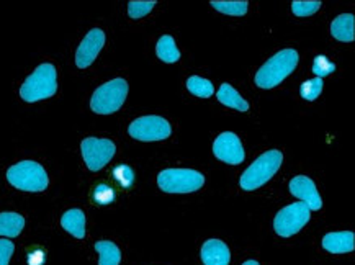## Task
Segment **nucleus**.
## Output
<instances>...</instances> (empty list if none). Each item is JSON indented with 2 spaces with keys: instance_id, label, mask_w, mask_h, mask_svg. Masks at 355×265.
Masks as SVG:
<instances>
[{
  "instance_id": "1",
  "label": "nucleus",
  "mask_w": 355,
  "mask_h": 265,
  "mask_svg": "<svg viewBox=\"0 0 355 265\" xmlns=\"http://www.w3.org/2000/svg\"><path fill=\"white\" fill-rule=\"evenodd\" d=\"M298 66V53L295 49H282L263 64L256 74V84L261 89H272L282 84Z\"/></svg>"
},
{
  "instance_id": "2",
  "label": "nucleus",
  "mask_w": 355,
  "mask_h": 265,
  "mask_svg": "<svg viewBox=\"0 0 355 265\" xmlns=\"http://www.w3.org/2000/svg\"><path fill=\"white\" fill-rule=\"evenodd\" d=\"M282 162H284V154L280 151L274 149L263 153L241 176V189L248 191L261 189L263 184H267L275 176Z\"/></svg>"
},
{
  "instance_id": "3",
  "label": "nucleus",
  "mask_w": 355,
  "mask_h": 265,
  "mask_svg": "<svg viewBox=\"0 0 355 265\" xmlns=\"http://www.w3.org/2000/svg\"><path fill=\"white\" fill-rule=\"evenodd\" d=\"M58 82H56V69L53 64H41L36 67V71L28 79L24 82L20 89V97L25 102H38V100L49 99L56 94Z\"/></svg>"
},
{
  "instance_id": "4",
  "label": "nucleus",
  "mask_w": 355,
  "mask_h": 265,
  "mask_svg": "<svg viewBox=\"0 0 355 265\" xmlns=\"http://www.w3.org/2000/svg\"><path fill=\"white\" fill-rule=\"evenodd\" d=\"M7 180L18 190L43 191L46 190L49 179L46 171L33 161H21L7 171Z\"/></svg>"
},
{
  "instance_id": "5",
  "label": "nucleus",
  "mask_w": 355,
  "mask_h": 265,
  "mask_svg": "<svg viewBox=\"0 0 355 265\" xmlns=\"http://www.w3.org/2000/svg\"><path fill=\"white\" fill-rule=\"evenodd\" d=\"M128 95V84L125 79H113L100 85L90 100V108L98 115H110L121 108Z\"/></svg>"
},
{
  "instance_id": "6",
  "label": "nucleus",
  "mask_w": 355,
  "mask_h": 265,
  "mask_svg": "<svg viewBox=\"0 0 355 265\" xmlns=\"http://www.w3.org/2000/svg\"><path fill=\"white\" fill-rule=\"evenodd\" d=\"M205 177L192 169H166L157 176L159 189L167 194H190L202 189Z\"/></svg>"
},
{
  "instance_id": "7",
  "label": "nucleus",
  "mask_w": 355,
  "mask_h": 265,
  "mask_svg": "<svg viewBox=\"0 0 355 265\" xmlns=\"http://www.w3.org/2000/svg\"><path fill=\"white\" fill-rule=\"evenodd\" d=\"M311 218V210L303 202L291 203L288 207L282 208L274 219L275 232L282 237H290L302 231V228L306 225Z\"/></svg>"
},
{
  "instance_id": "8",
  "label": "nucleus",
  "mask_w": 355,
  "mask_h": 265,
  "mask_svg": "<svg viewBox=\"0 0 355 265\" xmlns=\"http://www.w3.org/2000/svg\"><path fill=\"white\" fill-rule=\"evenodd\" d=\"M171 125L169 121L164 120L161 117L151 115V117H141L135 120L128 128V132L131 138L138 141H162L171 136Z\"/></svg>"
},
{
  "instance_id": "9",
  "label": "nucleus",
  "mask_w": 355,
  "mask_h": 265,
  "mask_svg": "<svg viewBox=\"0 0 355 265\" xmlns=\"http://www.w3.org/2000/svg\"><path fill=\"white\" fill-rule=\"evenodd\" d=\"M82 157L92 172H97L103 169L112 157L115 156L116 148L110 139H98V138H87L82 141L80 144Z\"/></svg>"
},
{
  "instance_id": "10",
  "label": "nucleus",
  "mask_w": 355,
  "mask_h": 265,
  "mask_svg": "<svg viewBox=\"0 0 355 265\" xmlns=\"http://www.w3.org/2000/svg\"><path fill=\"white\" fill-rule=\"evenodd\" d=\"M213 153H215V156L220 159V161L231 164V166H238V164L243 162L245 157L243 144H241L239 138L234 132L230 131L218 136L215 144H213Z\"/></svg>"
},
{
  "instance_id": "11",
  "label": "nucleus",
  "mask_w": 355,
  "mask_h": 265,
  "mask_svg": "<svg viewBox=\"0 0 355 265\" xmlns=\"http://www.w3.org/2000/svg\"><path fill=\"white\" fill-rule=\"evenodd\" d=\"M103 44H105V33L100 28L90 30L87 36L82 40L80 46L77 48L76 53V64L79 69H85L95 61L98 53L102 51Z\"/></svg>"
},
{
  "instance_id": "12",
  "label": "nucleus",
  "mask_w": 355,
  "mask_h": 265,
  "mask_svg": "<svg viewBox=\"0 0 355 265\" xmlns=\"http://www.w3.org/2000/svg\"><path fill=\"white\" fill-rule=\"evenodd\" d=\"M290 194L302 200L311 212H316L322 207L321 196L318 194L315 182L306 176H297L295 179L290 180Z\"/></svg>"
},
{
  "instance_id": "13",
  "label": "nucleus",
  "mask_w": 355,
  "mask_h": 265,
  "mask_svg": "<svg viewBox=\"0 0 355 265\" xmlns=\"http://www.w3.org/2000/svg\"><path fill=\"white\" fill-rule=\"evenodd\" d=\"M322 248L331 254H347L355 249V234L352 231L329 232L322 237Z\"/></svg>"
},
{
  "instance_id": "14",
  "label": "nucleus",
  "mask_w": 355,
  "mask_h": 265,
  "mask_svg": "<svg viewBox=\"0 0 355 265\" xmlns=\"http://www.w3.org/2000/svg\"><path fill=\"white\" fill-rule=\"evenodd\" d=\"M202 260L205 265H230V248L220 239H210L202 248Z\"/></svg>"
},
{
  "instance_id": "15",
  "label": "nucleus",
  "mask_w": 355,
  "mask_h": 265,
  "mask_svg": "<svg viewBox=\"0 0 355 265\" xmlns=\"http://www.w3.org/2000/svg\"><path fill=\"white\" fill-rule=\"evenodd\" d=\"M354 24L355 18L352 13H343L338 18H334L331 25V35L334 36L336 40L344 41V43H350L355 38V31H354Z\"/></svg>"
},
{
  "instance_id": "16",
  "label": "nucleus",
  "mask_w": 355,
  "mask_h": 265,
  "mask_svg": "<svg viewBox=\"0 0 355 265\" xmlns=\"http://www.w3.org/2000/svg\"><path fill=\"white\" fill-rule=\"evenodd\" d=\"M61 226L72 234L77 239H84L85 237V214L82 210H69L62 214L61 218Z\"/></svg>"
},
{
  "instance_id": "17",
  "label": "nucleus",
  "mask_w": 355,
  "mask_h": 265,
  "mask_svg": "<svg viewBox=\"0 0 355 265\" xmlns=\"http://www.w3.org/2000/svg\"><path fill=\"white\" fill-rule=\"evenodd\" d=\"M25 218L18 213H0V236L17 237L24 231Z\"/></svg>"
},
{
  "instance_id": "18",
  "label": "nucleus",
  "mask_w": 355,
  "mask_h": 265,
  "mask_svg": "<svg viewBox=\"0 0 355 265\" xmlns=\"http://www.w3.org/2000/svg\"><path fill=\"white\" fill-rule=\"evenodd\" d=\"M216 97L223 105H226V107L230 108L239 110V112H248L249 110V103L245 102V100L238 94V90L230 84H221Z\"/></svg>"
},
{
  "instance_id": "19",
  "label": "nucleus",
  "mask_w": 355,
  "mask_h": 265,
  "mask_svg": "<svg viewBox=\"0 0 355 265\" xmlns=\"http://www.w3.org/2000/svg\"><path fill=\"white\" fill-rule=\"evenodd\" d=\"M94 248L100 254L98 265H120L121 253L115 242L98 241V242H95Z\"/></svg>"
},
{
  "instance_id": "20",
  "label": "nucleus",
  "mask_w": 355,
  "mask_h": 265,
  "mask_svg": "<svg viewBox=\"0 0 355 265\" xmlns=\"http://www.w3.org/2000/svg\"><path fill=\"white\" fill-rule=\"evenodd\" d=\"M157 58L164 62H177L180 59V51L177 49V44L174 38L171 35H164L162 38H159L157 46H156Z\"/></svg>"
},
{
  "instance_id": "21",
  "label": "nucleus",
  "mask_w": 355,
  "mask_h": 265,
  "mask_svg": "<svg viewBox=\"0 0 355 265\" xmlns=\"http://www.w3.org/2000/svg\"><path fill=\"white\" fill-rule=\"evenodd\" d=\"M213 8H216L218 12L226 13V15H234V17H243L248 13L249 3L245 0H211Z\"/></svg>"
},
{
  "instance_id": "22",
  "label": "nucleus",
  "mask_w": 355,
  "mask_h": 265,
  "mask_svg": "<svg viewBox=\"0 0 355 265\" xmlns=\"http://www.w3.org/2000/svg\"><path fill=\"white\" fill-rule=\"evenodd\" d=\"M187 89L200 99H208L215 94V87H213L211 82L198 76L189 77V80H187Z\"/></svg>"
},
{
  "instance_id": "23",
  "label": "nucleus",
  "mask_w": 355,
  "mask_h": 265,
  "mask_svg": "<svg viewBox=\"0 0 355 265\" xmlns=\"http://www.w3.org/2000/svg\"><path fill=\"white\" fill-rule=\"evenodd\" d=\"M156 6V0H131L128 3V15L135 20L148 15Z\"/></svg>"
},
{
  "instance_id": "24",
  "label": "nucleus",
  "mask_w": 355,
  "mask_h": 265,
  "mask_svg": "<svg viewBox=\"0 0 355 265\" xmlns=\"http://www.w3.org/2000/svg\"><path fill=\"white\" fill-rule=\"evenodd\" d=\"M321 2L320 0H295L291 3V10L297 17H309L313 13L320 10Z\"/></svg>"
},
{
  "instance_id": "25",
  "label": "nucleus",
  "mask_w": 355,
  "mask_h": 265,
  "mask_svg": "<svg viewBox=\"0 0 355 265\" xmlns=\"http://www.w3.org/2000/svg\"><path fill=\"white\" fill-rule=\"evenodd\" d=\"M321 90H322V79H320V77H315V79L303 82L302 87H300V94H302V97L304 100H309V102H313V100L320 97Z\"/></svg>"
},
{
  "instance_id": "26",
  "label": "nucleus",
  "mask_w": 355,
  "mask_h": 265,
  "mask_svg": "<svg viewBox=\"0 0 355 265\" xmlns=\"http://www.w3.org/2000/svg\"><path fill=\"white\" fill-rule=\"evenodd\" d=\"M334 71H336V64L329 61L326 56H322L321 54V56L315 58V62H313V72H315L316 77L322 79V77L332 74Z\"/></svg>"
},
{
  "instance_id": "27",
  "label": "nucleus",
  "mask_w": 355,
  "mask_h": 265,
  "mask_svg": "<svg viewBox=\"0 0 355 265\" xmlns=\"http://www.w3.org/2000/svg\"><path fill=\"white\" fill-rule=\"evenodd\" d=\"M92 196H94V202L97 205H110L113 200H115V191H113L110 185L100 184L95 187Z\"/></svg>"
},
{
  "instance_id": "28",
  "label": "nucleus",
  "mask_w": 355,
  "mask_h": 265,
  "mask_svg": "<svg viewBox=\"0 0 355 265\" xmlns=\"http://www.w3.org/2000/svg\"><path fill=\"white\" fill-rule=\"evenodd\" d=\"M113 177H115V180L120 184L121 187H125V189H128V187L133 184L135 182V172L133 169L130 166H118L115 167V171H113Z\"/></svg>"
},
{
  "instance_id": "29",
  "label": "nucleus",
  "mask_w": 355,
  "mask_h": 265,
  "mask_svg": "<svg viewBox=\"0 0 355 265\" xmlns=\"http://www.w3.org/2000/svg\"><path fill=\"white\" fill-rule=\"evenodd\" d=\"M13 250H15V246L12 241L0 239V265H8Z\"/></svg>"
},
{
  "instance_id": "30",
  "label": "nucleus",
  "mask_w": 355,
  "mask_h": 265,
  "mask_svg": "<svg viewBox=\"0 0 355 265\" xmlns=\"http://www.w3.org/2000/svg\"><path fill=\"white\" fill-rule=\"evenodd\" d=\"M44 262V253L41 249H35L28 254V264L30 265H41Z\"/></svg>"
},
{
  "instance_id": "31",
  "label": "nucleus",
  "mask_w": 355,
  "mask_h": 265,
  "mask_svg": "<svg viewBox=\"0 0 355 265\" xmlns=\"http://www.w3.org/2000/svg\"><path fill=\"white\" fill-rule=\"evenodd\" d=\"M243 265H259V262H256V260H248V262H244Z\"/></svg>"
}]
</instances>
